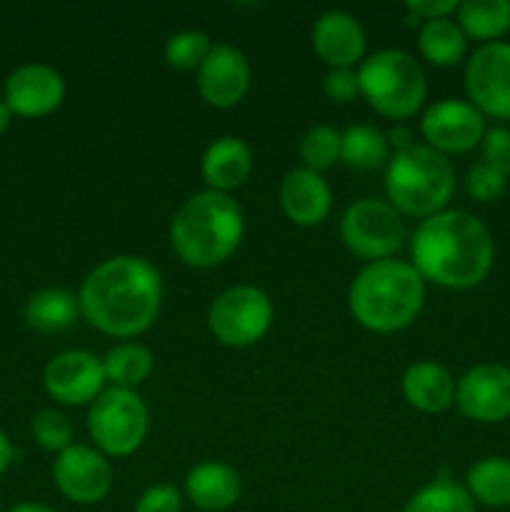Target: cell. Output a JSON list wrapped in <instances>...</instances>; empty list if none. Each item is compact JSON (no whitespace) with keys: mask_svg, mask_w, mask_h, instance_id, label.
Returning a JSON list of instances; mask_svg holds the SVG:
<instances>
[{"mask_svg":"<svg viewBox=\"0 0 510 512\" xmlns=\"http://www.w3.org/2000/svg\"><path fill=\"white\" fill-rule=\"evenodd\" d=\"M0 512H3V503H0Z\"/></svg>","mask_w":510,"mask_h":512,"instance_id":"obj_41","label":"cell"},{"mask_svg":"<svg viewBox=\"0 0 510 512\" xmlns=\"http://www.w3.org/2000/svg\"><path fill=\"white\" fill-rule=\"evenodd\" d=\"M30 433L33 440L43 450L50 453H63L65 448L73 445V425L60 410H40L30 420Z\"/></svg>","mask_w":510,"mask_h":512,"instance_id":"obj_31","label":"cell"},{"mask_svg":"<svg viewBox=\"0 0 510 512\" xmlns=\"http://www.w3.org/2000/svg\"><path fill=\"white\" fill-rule=\"evenodd\" d=\"M300 158H303L305 168L328 170L340 160V133L330 125H315L300 140Z\"/></svg>","mask_w":510,"mask_h":512,"instance_id":"obj_29","label":"cell"},{"mask_svg":"<svg viewBox=\"0 0 510 512\" xmlns=\"http://www.w3.org/2000/svg\"><path fill=\"white\" fill-rule=\"evenodd\" d=\"M465 93L483 115L510 120V43H485L470 55Z\"/></svg>","mask_w":510,"mask_h":512,"instance_id":"obj_10","label":"cell"},{"mask_svg":"<svg viewBox=\"0 0 510 512\" xmlns=\"http://www.w3.org/2000/svg\"><path fill=\"white\" fill-rule=\"evenodd\" d=\"M465 38L498 43L510 30V0H465L455 10Z\"/></svg>","mask_w":510,"mask_h":512,"instance_id":"obj_23","label":"cell"},{"mask_svg":"<svg viewBox=\"0 0 510 512\" xmlns=\"http://www.w3.org/2000/svg\"><path fill=\"white\" fill-rule=\"evenodd\" d=\"M460 3H455V0H410L408 3V13L410 18H415V23L418 20H440V18H450V13H455L458 10Z\"/></svg>","mask_w":510,"mask_h":512,"instance_id":"obj_36","label":"cell"},{"mask_svg":"<svg viewBox=\"0 0 510 512\" xmlns=\"http://www.w3.org/2000/svg\"><path fill=\"white\" fill-rule=\"evenodd\" d=\"M420 133L428 148L438 150L440 155L468 153L483 143L485 115L468 100L445 98L425 110Z\"/></svg>","mask_w":510,"mask_h":512,"instance_id":"obj_12","label":"cell"},{"mask_svg":"<svg viewBox=\"0 0 510 512\" xmlns=\"http://www.w3.org/2000/svg\"><path fill=\"white\" fill-rule=\"evenodd\" d=\"M183 510V495L175 485H153L145 490L135 503V512H180Z\"/></svg>","mask_w":510,"mask_h":512,"instance_id":"obj_34","label":"cell"},{"mask_svg":"<svg viewBox=\"0 0 510 512\" xmlns=\"http://www.w3.org/2000/svg\"><path fill=\"white\" fill-rule=\"evenodd\" d=\"M10 120H13V113H10V108L5 105V100H0V135L10 128Z\"/></svg>","mask_w":510,"mask_h":512,"instance_id":"obj_40","label":"cell"},{"mask_svg":"<svg viewBox=\"0 0 510 512\" xmlns=\"http://www.w3.org/2000/svg\"><path fill=\"white\" fill-rule=\"evenodd\" d=\"M10 463H13V445H10L8 435L0 430V475L10 468Z\"/></svg>","mask_w":510,"mask_h":512,"instance_id":"obj_37","label":"cell"},{"mask_svg":"<svg viewBox=\"0 0 510 512\" xmlns=\"http://www.w3.org/2000/svg\"><path fill=\"white\" fill-rule=\"evenodd\" d=\"M273 323V303L255 285H233L213 300L208 328L215 340L228 348H248L258 343Z\"/></svg>","mask_w":510,"mask_h":512,"instance_id":"obj_8","label":"cell"},{"mask_svg":"<svg viewBox=\"0 0 510 512\" xmlns=\"http://www.w3.org/2000/svg\"><path fill=\"white\" fill-rule=\"evenodd\" d=\"M360 95L373 110L393 120H405L418 113L428 95L423 68L405 50H378L358 68Z\"/></svg>","mask_w":510,"mask_h":512,"instance_id":"obj_6","label":"cell"},{"mask_svg":"<svg viewBox=\"0 0 510 512\" xmlns=\"http://www.w3.org/2000/svg\"><path fill=\"white\" fill-rule=\"evenodd\" d=\"M198 90L213 108H233L250 90V63L235 45L215 43L198 68Z\"/></svg>","mask_w":510,"mask_h":512,"instance_id":"obj_16","label":"cell"},{"mask_svg":"<svg viewBox=\"0 0 510 512\" xmlns=\"http://www.w3.org/2000/svg\"><path fill=\"white\" fill-rule=\"evenodd\" d=\"M455 190V170L445 155L428 145H408L388 160L385 193L398 213L430 218L445 210Z\"/></svg>","mask_w":510,"mask_h":512,"instance_id":"obj_5","label":"cell"},{"mask_svg":"<svg viewBox=\"0 0 510 512\" xmlns=\"http://www.w3.org/2000/svg\"><path fill=\"white\" fill-rule=\"evenodd\" d=\"M403 512H478L465 485L450 478H435L405 503Z\"/></svg>","mask_w":510,"mask_h":512,"instance_id":"obj_28","label":"cell"},{"mask_svg":"<svg viewBox=\"0 0 510 512\" xmlns=\"http://www.w3.org/2000/svg\"><path fill=\"white\" fill-rule=\"evenodd\" d=\"M325 95L335 103H350L355 95H360L358 70L335 68L325 75Z\"/></svg>","mask_w":510,"mask_h":512,"instance_id":"obj_35","label":"cell"},{"mask_svg":"<svg viewBox=\"0 0 510 512\" xmlns=\"http://www.w3.org/2000/svg\"><path fill=\"white\" fill-rule=\"evenodd\" d=\"M340 235L350 253L375 263L398 253L405 238V225L393 205L385 200L365 198L345 210L340 220Z\"/></svg>","mask_w":510,"mask_h":512,"instance_id":"obj_9","label":"cell"},{"mask_svg":"<svg viewBox=\"0 0 510 512\" xmlns=\"http://www.w3.org/2000/svg\"><path fill=\"white\" fill-rule=\"evenodd\" d=\"M8 512H55L50 505H43V503H18L13 505Z\"/></svg>","mask_w":510,"mask_h":512,"instance_id":"obj_38","label":"cell"},{"mask_svg":"<svg viewBox=\"0 0 510 512\" xmlns=\"http://www.w3.org/2000/svg\"><path fill=\"white\" fill-rule=\"evenodd\" d=\"M150 415L135 390L110 388L93 400L88 433L95 448L110 458H128L148 438Z\"/></svg>","mask_w":510,"mask_h":512,"instance_id":"obj_7","label":"cell"},{"mask_svg":"<svg viewBox=\"0 0 510 512\" xmlns=\"http://www.w3.org/2000/svg\"><path fill=\"white\" fill-rule=\"evenodd\" d=\"M53 483L75 505H95L113 490V465L100 450L70 445L53 463Z\"/></svg>","mask_w":510,"mask_h":512,"instance_id":"obj_11","label":"cell"},{"mask_svg":"<svg viewBox=\"0 0 510 512\" xmlns=\"http://www.w3.org/2000/svg\"><path fill=\"white\" fill-rule=\"evenodd\" d=\"M250 170H253V153H250L248 143L233 138V135H225V138L210 143L200 160V173L208 183V190H218V193L240 188L248 180Z\"/></svg>","mask_w":510,"mask_h":512,"instance_id":"obj_20","label":"cell"},{"mask_svg":"<svg viewBox=\"0 0 510 512\" xmlns=\"http://www.w3.org/2000/svg\"><path fill=\"white\" fill-rule=\"evenodd\" d=\"M103 370L113 388L135 390L153 373V353L138 343H123L105 355Z\"/></svg>","mask_w":510,"mask_h":512,"instance_id":"obj_27","label":"cell"},{"mask_svg":"<svg viewBox=\"0 0 510 512\" xmlns=\"http://www.w3.org/2000/svg\"><path fill=\"white\" fill-rule=\"evenodd\" d=\"M388 138L373 125H350L340 135V160L353 170H375L388 163Z\"/></svg>","mask_w":510,"mask_h":512,"instance_id":"obj_26","label":"cell"},{"mask_svg":"<svg viewBox=\"0 0 510 512\" xmlns=\"http://www.w3.org/2000/svg\"><path fill=\"white\" fill-rule=\"evenodd\" d=\"M455 405L475 423H503L510 418V368L480 363L455 385Z\"/></svg>","mask_w":510,"mask_h":512,"instance_id":"obj_13","label":"cell"},{"mask_svg":"<svg viewBox=\"0 0 510 512\" xmlns=\"http://www.w3.org/2000/svg\"><path fill=\"white\" fill-rule=\"evenodd\" d=\"M465 188H468L470 198L478 200V203H493L503 195L505 175L480 160V163L470 165L468 175H465Z\"/></svg>","mask_w":510,"mask_h":512,"instance_id":"obj_32","label":"cell"},{"mask_svg":"<svg viewBox=\"0 0 510 512\" xmlns=\"http://www.w3.org/2000/svg\"><path fill=\"white\" fill-rule=\"evenodd\" d=\"M413 268L423 280L450 290H470L493 268L495 248L488 228L465 210H440L420 220L410 240Z\"/></svg>","mask_w":510,"mask_h":512,"instance_id":"obj_2","label":"cell"},{"mask_svg":"<svg viewBox=\"0 0 510 512\" xmlns=\"http://www.w3.org/2000/svg\"><path fill=\"white\" fill-rule=\"evenodd\" d=\"M80 303L70 290L45 288L25 305V323L38 333H60L78 320Z\"/></svg>","mask_w":510,"mask_h":512,"instance_id":"obj_22","label":"cell"},{"mask_svg":"<svg viewBox=\"0 0 510 512\" xmlns=\"http://www.w3.org/2000/svg\"><path fill=\"white\" fill-rule=\"evenodd\" d=\"M330 205H333V195H330L328 183L323 175L315 170L298 168L290 170L280 185V208L288 215L290 223L303 225H318L328 218Z\"/></svg>","mask_w":510,"mask_h":512,"instance_id":"obj_18","label":"cell"},{"mask_svg":"<svg viewBox=\"0 0 510 512\" xmlns=\"http://www.w3.org/2000/svg\"><path fill=\"white\" fill-rule=\"evenodd\" d=\"M390 140H393V145H398V150H403V148H408V145H413V143H410V133L405 128L393 130Z\"/></svg>","mask_w":510,"mask_h":512,"instance_id":"obj_39","label":"cell"},{"mask_svg":"<svg viewBox=\"0 0 510 512\" xmlns=\"http://www.w3.org/2000/svg\"><path fill=\"white\" fill-rule=\"evenodd\" d=\"M465 490L475 503L485 508H508L510 505V460L483 458L465 475Z\"/></svg>","mask_w":510,"mask_h":512,"instance_id":"obj_25","label":"cell"},{"mask_svg":"<svg viewBox=\"0 0 510 512\" xmlns=\"http://www.w3.org/2000/svg\"><path fill=\"white\" fill-rule=\"evenodd\" d=\"M483 163L503 173L505 178L510 175V130L508 128H490L483 135Z\"/></svg>","mask_w":510,"mask_h":512,"instance_id":"obj_33","label":"cell"},{"mask_svg":"<svg viewBox=\"0 0 510 512\" xmlns=\"http://www.w3.org/2000/svg\"><path fill=\"white\" fill-rule=\"evenodd\" d=\"M418 45L423 58L435 68H450L463 60L465 48H468V38L460 30L458 20L440 18L423 23L418 33Z\"/></svg>","mask_w":510,"mask_h":512,"instance_id":"obj_24","label":"cell"},{"mask_svg":"<svg viewBox=\"0 0 510 512\" xmlns=\"http://www.w3.org/2000/svg\"><path fill=\"white\" fill-rule=\"evenodd\" d=\"M245 223L228 193L203 190L180 205L170 223V245L190 268H215L238 250Z\"/></svg>","mask_w":510,"mask_h":512,"instance_id":"obj_4","label":"cell"},{"mask_svg":"<svg viewBox=\"0 0 510 512\" xmlns=\"http://www.w3.org/2000/svg\"><path fill=\"white\" fill-rule=\"evenodd\" d=\"M43 385L53 400L63 405H93L103 393V360L88 350H65L50 358L43 370Z\"/></svg>","mask_w":510,"mask_h":512,"instance_id":"obj_14","label":"cell"},{"mask_svg":"<svg viewBox=\"0 0 510 512\" xmlns=\"http://www.w3.org/2000/svg\"><path fill=\"white\" fill-rule=\"evenodd\" d=\"M313 48L333 70L353 68L365 60V33L350 13L330 10L315 20Z\"/></svg>","mask_w":510,"mask_h":512,"instance_id":"obj_17","label":"cell"},{"mask_svg":"<svg viewBox=\"0 0 510 512\" xmlns=\"http://www.w3.org/2000/svg\"><path fill=\"white\" fill-rule=\"evenodd\" d=\"M243 493V483L233 465L205 460L195 465L185 478V495L203 512H223L233 508Z\"/></svg>","mask_w":510,"mask_h":512,"instance_id":"obj_19","label":"cell"},{"mask_svg":"<svg viewBox=\"0 0 510 512\" xmlns=\"http://www.w3.org/2000/svg\"><path fill=\"white\" fill-rule=\"evenodd\" d=\"M210 48L213 43L200 30H180V33L170 35V40L165 43V60L178 70H198L208 58Z\"/></svg>","mask_w":510,"mask_h":512,"instance_id":"obj_30","label":"cell"},{"mask_svg":"<svg viewBox=\"0 0 510 512\" xmlns=\"http://www.w3.org/2000/svg\"><path fill=\"white\" fill-rule=\"evenodd\" d=\"M425 303V280L413 263L375 260L353 280L348 305L353 318L370 333H398L420 315Z\"/></svg>","mask_w":510,"mask_h":512,"instance_id":"obj_3","label":"cell"},{"mask_svg":"<svg viewBox=\"0 0 510 512\" xmlns=\"http://www.w3.org/2000/svg\"><path fill=\"white\" fill-rule=\"evenodd\" d=\"M403 395L420 413H443L455 403V380L435 360H420L405 370Z\"/></svg>","mask_w":510,"mask_h":512,"instance_id":"obj_21","label":"cell"},{"mask_svg":"<svg viewBox=\"0 0 510 512\" xmlns=\"http://www.w3.org/2000/svg\"><path fill=\"white\" fill-rule=\"evenodd\" d=\"M80 313L113 338H135L155 323L163 303V278L150 260L115 255L95 265L78 295Z\"/></svg>","mask_w":510,"mask_h":512,"instance_id":"obj_1","label":"cell"},{"mask_svg":"<svg viewBox=\"0 0 510 512\" xmlns=\"http://www.w3.org/2000/svg\"><path fill=\"white\" fill-rule=\"evenodd\" d=\"M3 100L20 118H45L65 100V80L50 65L28 63L15 68L5 80Z\"/></svg>","mask_w":510,"mask_h":512,"instance_id":"obj_15","label":"cell"}]
</instances>
